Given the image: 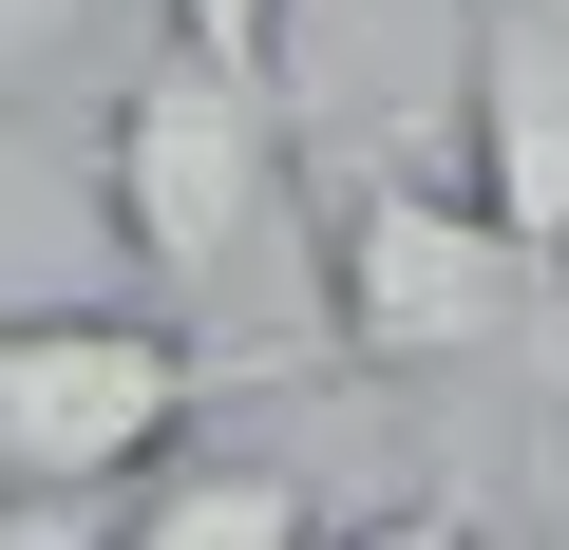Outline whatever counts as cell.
<instances>
[{
  "label": "cell",
  "instance_id": "3",
  "mask_svg": "<svg viewBox=\"0 0 569 550\" xmlns=\"http://www.w3.org/2000/svg\"><path fill=\"white\" fill-rule=\"evenodd\" d=\"M228 342L190 304H0V550H77L133 512V474L209 418Z\"/></svg>",
  "mask_w": 569,
  "mask_h": 550
},
{
  "label": "cell",
  "instance_id": "4",
  "mask_svg": "<svg viewBox=\"0 0 569 550\" xmlns=\"http://www.w3.org/2000/svg\"><path fill=\"white\" fill-rule=\"evenodd\" d=\"M437 152L493 228L569 247V0H456V96H437Z\"/></svg>",
  "mask_w": 569,
  "mask_h": 550
},
{
  "label": "cell",
  "instance_id": "1",
  "mask_svg": "<svg viewBox=\"0 0 569 550\" xmlns=\"http://www.w3.org/2000/svg\"><path fill=\"white\" fill-rule=\"evenodd\" d=\"M305 342L380 399H493L569 361V247L493 228L456 190V152L399 133H323V228H305Z\"/></svg>",
  "mask_w": 569,
  "mask_h": 550
},
{
  "label": "cell",
  "instance_id": "5",
  "mask_svg": "<svg viewBox=\"0 0 569 550\" xmlns=\"http://www.w3.org/2000/svg\"><path fill=\"white\" fill-rule=\"evenodd\" d=\"M114 531H133V550H266V531H342V474H284V456H152Z\"/></svg>",
  "mask_w": 569,
  "mask_h": 550
},
{
  "label": "cell",
  "instance_id": "2",
  "mask_svg": "<svg viewBox=\"0 0 569 550\" xmlns=\"http://www.w3.org/2000/svg\"><path fill=\"white\" fill-rule=\"evenodd\" d=\"M96 228L152 304H190L209 342L247 323L266 380L305 361V228H323V133L284 114L266 58H209V39H152L133 96L96 114Z\"/></svg>",
  "mask_w": 569,
  "mask_h": 550
},
{
  "label": "cell",
  "instance_id": "7",
  "mask_svg": "<svg viewBox=\"0 0 569 550\" xmlns=\"http://www.w3.org/2000/svg\"><path fill=\"white\" fill-rule=\"evenodd\" d=\"M152 20L209 39V58H266V77H284V0H152Z\"/></svg>",
  "mask_w": 569,
  "mask_h": 550
},
{
  "label": "cell",
  "instance_id": "6",
  "mask_svg": "<svg viewBox=\"0 0 569 550\" xmlns=\"http://www.w3.org/2000/svg\"><path fill=\"white\" fill-rule=\"evenodd\" d=\"M96 20H114V0H0V133H20V96H39Z\"/></svg>",
  "mask_w": 569,
  "mask_h": 550
}]
</instances>
